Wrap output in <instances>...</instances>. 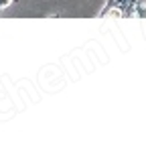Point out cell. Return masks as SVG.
<instances>
[{
  "instance_id": "1",
  "label": "cell",
  "mask_w": 146,
  "mask_h": 144,
  "mask_svg": "<svg viewBox=\"0 0 146 144\" xmlns=\"http://www.w3.org/2000/svg\"><path fill=\"white\" fill-rule=\"evenodd\" d=\"M134 19H146V4L142 2L134 4Z\"/></svg>"
},
{
  "instance_id": "3",
  "label": "cell",
  "mask_w": 146,
  "mask_h": 144,
  "mask_svg": "<svg viewBox=\"0 0 146 144\" xmlns=\"http://www.w3.org/2000/svg\"><path fill=\"white\" fill-rule=\"evenodd\" d=\"M134 2H142V4H146V0H134Z\"/></svg>"
},
{
  "instance_id": "2",
  "label": "cell",
  "mask_w": 146,
  "mask_h": 144,
  "mask_svg": "<svg viewBox=\"0 0 146 144\" xmlns=\"http://www.w3.org/2000/svg\"><path fill=\"white\" fill-rule=\"evenodd\" d=\"M10 2H12V0H0V8H6V6H10Z\"/></svg>"
}]
</instances>
